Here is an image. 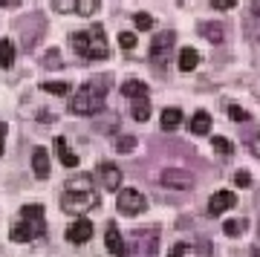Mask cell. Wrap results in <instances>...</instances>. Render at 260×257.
Returning a JSON list of instances; mask_svg holds the SVG:
<instances>
[{
	"label": "cell",
	"instance_id": "1",
	"mask_svg": "<svg viewBox=\"0 0 260 257\" xmlns=\"http://www.w3.org/2000/svg\"><path fill=\"white\" fill-rule=\"evenodd\" d=\"M99 205V191L93 188V179L90 176H75L64 185V194H61V208L67 214H84L93 211Z\"/></svg>",
	"mask_w": 260,
	"mask_h": 257
},
{
	"label": "cell",
	"instance_id": "2",
	"mask_svg": "<svg viewBox=\"0 0 260 257\" xmlns=\"http://www.w3.org/2000/svg\"><path fill=\"white\" fill-rule=\"evenodd\" d=\"M70 46L87 61H104L110 55V44H107V35H104V26H90L81 29L70 38Z\"/></svg>",
	"mask_w": 260,
	"mask_h": 257
},
{
	"label": "cell",
	"instance_id": "3",
	"mask_svg": "<svg viewBox=\"0 0 260 257\" xmlns=\"http://www.w3.org/2000/svg\"><path fill=\"white\" fill-rule=\"evenodd\" d=\"M70 110L75 116H95L104 110V84L102 81H87L78 87L73 99H70Z\"/></svg>",
	"mask_w": 260,
	"mask_h": 257
},
{
	"label": "cell",
	"instance_id": "4",
	"mask_svg": "<svg viewBox=\"0 0 260 257\" xmlns=\"http://www.w3.org/2000/svg\"><path fill=\"white\" fill-rule=\"evenodd\" d=\"M20 217L23 220L18 226H12V240L15 243H32L35 237H41L47 231V220H44V208L41 205H23Z\"/></svg>",
	"mask_w": 260,
	"mask_h": 257
},
{
	"label": "cell",
	"instance_id": "5",
	"mask_svg": "<svg viewBox=\"0 0 260 257\" xmlns=\"http://www.w3.org/2000/svg\"><path fill=\"white\" fill-rule=\"evenodd\" d=\"M116 205H119V211L124 217H133V214H142L148 208V200H145V194L139 188H121L119 197H116Z\"/></svg>",
	"mask_w": 260,
	"mask_h": 257
},
{
	"label": "cell",
	"instance_id": "6",
	"mask_svg": "<svg viewBox=\"0 0 260 257\" xmlns=\"http://www.w3.org/2000/svg\"><path fill=\"white\" fill-rule=\"evenodd\" d=\"M156 246H159L156 231H136L133 246H130V257H156Z\"/></svg>",
	"mask_w": 260,
	"mask_h": 257
},
{
	"label": "cell",
	"instance_id": "7",
	"mask_svg": "<svg viewBox=\"0 0 260 257\" xmlns=\"http://www.w3.org/2000/svg\"><path fill=\"white\" fill-rule=\"evenodd\" d=\"M174 41H177V35H174L171 29H165V32L156 35V38H153V44H150V61H153V64L162 61V70H165V61H168V55H171Z\"/></svg>",
	"mask_w": 260,
	"mask_h": 257
},
{
	"label": "cell",
	"instance_id": "8",
	"mask_svg": "<svg viewBox=\"0 0 260 257\" xmlns=\"http://www.w3.org/2000/svg\"><path fill=\"white\" fill-rule=\"evenodd\" d=\"M159 179H162L165 188H177V191H185V188L194 185V174H188L185 168H165Z\"/></svg>",
	"mask_w": 260,
	"mask_h": 257
},
{
	"label": "cell",
	"instance_id": "9",
	"mask_svg": "<svg viewBox=\"0 0 260 257\" xmlns=\"http://www.w3.org/2000/svg\"><path fill=\"white\" fill-rule=\"evenodd\" d=\"M90 237H93V222L87 220V217H78V220L67 229V240H70V243H75V246L87 243Z\"/></svg>",
	"mask_w": 260,
	"mask_h": 257
},
{
	"label": "cell",
	"instance_id": "10",
	"mask_svg": "<svg viewBox=\"0 0 260 257\" xmlns=\"http://www.w3.org/2000/svg\"><path fill=\"white\" fill-rule=\"evenodd\" d=\"M104 246H107V251H110L113 257H127V246H124V237H121V231L116 229V226H107V231H104Z\"/></svg>",
	"mask_w": 260,
	"mask_h": 257
},
{
	"label": "cell",
	"instance_id": "11",
	"mask_svg": "<svg viewBox=\"0 0 260 257\" xmlns=\"http://www.w3.org/2000/svg\"><path fill=\"white\" fill-rule=\"evenodd\" d=\"M234 205H237V197H234L232 191H217L211 200H208V214L217 217V214H223V211H232Z\"/></svg>",
	"mask_w": 260,
	"mask_h": 257
},
{
	"label": "cell",
	"instance_id": "12",
	"mask_svg": "<svg viewBox=\"0 0 260 257\" xmlns=\"http://www.w3.org/2000/svg\"><path fill=\"white\" fill-rule=\"evenodd\" d=\"M99 176H102V185L107 191H116L121 185V171L113 165V162H102V165H99Z\"/></svg>",
	"mask_w": 260,
	"mask_h": 257
},
{
	"label": "cell",
	"instance_id": "13",
	"mask_svg": "<svg viewBox=\"0 0 260 257\" xmlns=\"http://www.w3.org/2000/svg\"><path fill=\"white\" fill-rule=\"evenodd\" d=\"M32 171H35L38 179H47L49 176V153L44 147H35L32 150Z\"/></svg>",
	"mask_w": 260,
	"mask_h": 257
},
{
	"label": "cell",
	"instance_id": "14",
	"mask_svg": "<svg viewBox=\"0 0 260 257\" xmlns=\"http://www.w3.org/2000/svg\"><path fill=\"white\" fill-rule=\"evenodd\" d=\"M55 153H58V159H61L67 168H75V165H78V156H75L73 150H70V145H67V139H64V136H58V139H55Z\"/></svg>",
	"mask_w": 260,
	"mask_h": 257
},
{
	"label": "cell",
	"instance_id": "15",
	"mask_svg": "<svg viewBox=\"0 0 260 257\" xmlns=\"http://www.w3.org/2000/svg\"><path fill=\"white\" fill-rule=\"evenodd\" d=\"M208 130H211V116L205 110H197L194 119H191V133L197 136H208Z\"/></svg>",
	"mask_w": 260,
	"mask_h": 257
},
{
	"label": "cell",
	"instance_id": "16",
	"mask_svg": "<svg viewBox=\"0 0 260 257\" xmlns=\"http://www.w3.org/2000/svg\"><path fill=\"white\" fill-rule=\"evenodd\" d=\"M182 119H185V116H182V110H177V107H165V110H162V130H177L179 124H182Z\"/></svg>",
	"mask_w": 260,
	"mask_h": 257
},
{
	"label": "cell",
	"instance_id": "17",
	"mask_svg": "<svg viewBox=\"0 0 260 257\" xmlns=\"http://www.w3.org/2000/svg\"><path fill=\"white\" fill-rule=\"evenodd\" d=\"M197 64H200V55H197L194 46L179 49V70H182V73H191V70H197Z\"/></svg>",
	"mask_w": 260,
	"mask_h": 257
},
{
	"label": "cell",
	"instance_id": "18",
	"mask_svg": "<svg viewBox=\"0 0 260 257\" xmlns=\"http://www.w3.org/2000/svg\"><path fill=\"white\" fill-rule=\"evenodd\" d=\"M130 113L136 121H145L150 116V101L148 95H139V99H130Z\"/></svg>",
	"mask_w": 260,
	"mask_h": 257
},
{
	"label": "cell",
	"instance_id": "19",
	"mask_svg": "<svg viewBox=\"0 0 260 257\" xmlns=\"http://www.w3.org/2000/svg\"><path fill=\"white\" fill-rule=\"evenodd\" d=\"M121 95H127V99H139V95H148V84L145 81H124L121 84Z\"/></svg>",
	"mask_w": 260,
	"mask_h": 257
},
{
	"label": "cell",
	"instance_id": "20",
	"mask_svg": "<svg viewBox=\"0 0 260 257\" xmlns=\"http://www.w3.org/2000/svg\"><path fill=\"white\" fill-rule=\"evenodd\" d=\"M99 9H102V0H75V15L81 18H93Z\"/></svg>",
	"mask_w": 260,
	"mask_h": 257
},
{
	"label": "cell",
	"instance_id": "21",
	"mask_svg": "<svg viewBox=\"0 0 260 257\" xmlns=\"http://www.w3.org/2000/svg\"><path fill=\"white\" fill-rule=\"evenodd\" d=\"M203 38H208V41H214V44H220L225 38V29H223V23H203Z\"/></svg>",
	"mask_w": 260,
	"mask_h": 257
},
{
	"label": "cell",
	"instance_id": "22",
	"mask_svg": "<svg viewBox=\"0 0 260 257\" xmlns=\"http://www.w3.org/2000/svg\"><path fill=\"white\" fill-rule=\"evenodd\" d=\"M12 64H15V44L9 38H3L0 41V67H12Z\"/></svg>",
	"mask_w": 260,
	"mask_h": 257
},
{
	"label": "cell",
	"instance_id": "23",
	"mask_svg": "<svg viewBox=\"0 0 260 257\" xmlns=\"http://www.w3.org/2000/svg\"><path fill=\"white\" fill-rule=\"evenodd\" d=\"M243 229H246V222H243V220H229V222L223 226V231L229 234V237H240Z\"/></svg>",
	"mask_w": 260,
	"mask_h": 257
},
{
	"label": "cell",
	"instance_id": "24",
	"mask_svg": "<svg viewBox=\"0 0 260 257\" xmlns=\"http://www.w3.org/2000/svg\"><path fill=\"white\" fill-rule=\"evenodd\" d=\"M116 150H119V153H133V150H136V139L133 136H121L119 142H116Z\"/></svg>",
	"mask_w": 260,
	"mask_h": 257
},
{
	"label": "cell",
	"instance_id": "25",
	"mask_svg": "<svg viewBox=\"0 0 260 257\" xmlns=\"http://www.w3.org/2000/svg\"><path fill=\"white\" fill-rule=\"evenodd\" d=\"M211 142H214V150H217V153H232V150H234V145L225 136H214Z\"/></svg>",
	"mask_w": 260,
	"mask_h": 257
},
{
	"label": "cell",
	"instance_id": "26",
	"mask_svg": "<svg viewBox=\"0 0 260 257\" xmlns=\"http://www.w3.org/2000/svg\"><path fill=\"white\" fill-rule=\"evenodd\" d=\"M44 90L55 92V95H67V92H70V84H64V81H47V84H44Z\"/></svg>",
	"mask_w": 260,
	"mask_h": 257
},
{
	"label": "cell",
	"instance_id": "27",
	"mask_svg": "<svg viewBox=\"0 0 260 257\" xmlns=\"http://www.w3.org/2000/svg\"><path fill=\"white\" fill-rule=\"evenodd\" d=\"M133 23H136L139 29H150L153 26V18H150L148 12H136V15H133Z\"/></svg>",
	"mask_w": 260,
	"mask_h": 257
},
{
	"label": "cell",
	"instance_id": "28",
	"mask_svg": "<svg viewBox=\"0 0 260 257\" xmlns=\"http://www.w3.org/2000/svg\"><path fill=\"white\" fill-rule=\"evenodd\" d=\"M229 116H232L234 121H249V119H251V116L243 110L240 104H229Z\"/></svg>",
	"mask_w": 260,
	"mask_h": 257
},
{
	"label": "cell",
	"instance_id": "29",
	"mask_svg": "<svg viewBox=\"0 0 260 257\" xmlns=\"http://www.w3.org/2000/svg\"><path fill=\"white\" fill-rule=\"evenodd\" d=\"M55 12H75V0H52Z\"/></svg>",
	"mask_w": 260,
	"mask_h": 257
},
{
	"label": "cell",
	"instance_id": "30",
	"mask_svg": "<svg viewBox=\"0 0 260 257\" xmlns=\"http://www.w3.org/2000/svg\"><path fill=\"white\" fill-rule=\"evenodd\" d=\"M119 44L124 46V49H133V46H136V35H133V32H121V35H119Z\"/></svg>",
	"mask_w": 260,
	"mask_h": 257
},
{
	"label": "cell",
	"instance_id": "31",
	"mask_svg": "<svg viewBox=\"0 0 260 257\" xmlns=\"http://www.w3.org/2000/svg\"><path fill=\"white\" fill-rule=\"evenodd\" d=\"M188 254V246L185 243H174V246H171V254L168 257H185Z\"/></svg>",
	"mask_w": 260,
	"mask_h": 257
},
{
	"label": "cell",
	"instance_id": "32",
	"mask_svg": "<svg viewBox=\"0 0 260 257\" xmlns=\"http://www.w3.org/2000/svg\"><path fill=\"white\" fill-rule=\"evenodd\" d=\"M234 182L240 185V188H249V182H251V176L246 174V171H237V176H234Z\"/></svg>",
	"mask_w": 260,
	"mask_h": 257
},
{
	"label": "cell",
	"instance_id": "33",
	"mask_svg": "<svg viewBox=\"0 0 260 257\" xmlns=\"http://www.w3.org/2000/svg\"><path fill=\"white\" fill-rule=\"evenodd\" d=\"M249 150L254 153V156H260V133H257V136H251V139H249Z\"/></svg>",
	"mask_w": 260,
	"mask_h": 257
},
{
	"label": "cell",
	"instance_id": "34",
	"mask_svg": "<svg viewBox=\"0 0 260 257\" xmlns=\"http://www.w3.org/2000/svg\"><path fill=\"white\" fill-rule=\"evenodd\" d=\"M211 3H214V9H232L237 0H211Z\"/></svg>",
	"mask_w": 260,
	"mask_h": 257
},
{
	"label": "cell",
	"instance_id": "35",
	"mask_svg": "<svg viewBox=\"0 0 260 257\" xmlns=\"http://www.w3.org/2000/svg\"><path fill=\"white\" fill-rule=\"evenodd\" d=\"M6 121H0V153H3V139H6Z\"/></svg>",
	"mask_w": 260,
	"mask_h": 257
},
{
	"label": "cell",
	"instance_id": "36",
	"mask_svg": "<svg viewBox=\"0 0 260 257\" xmlns=\"http://www.w3.org/2000/svg\"><path fill=\"white\" fill-rule=\"evenodd\" d=\"M251 15L260 20V0H254V3H251Z\"/></svg>",
	"mask_w": 260,
	"mask_h": 257
},
{
	"label": "cell",
	"instance_id": "37",
	"mask_svg": "<svg viewBox=\"0 0 260 257\" xmlns=\"http://www.w3.org/2000/svg\"><path fill=\"white\" fill-rule=\"evenodd\" d=\"M20 0H0V6H18Z\"/></svg>",
	"mask_w": 260,
	"mask_h": 257
},
{
	"label": "cell",
	"instance_id": "38",
	"mask_svg": "<svg viewBox=\"0 0 260 257\" xmlns=\"http://www.w3.org/2000/svg\"><path fill=\"white\" fill-rule=\"evenodd\" d=\"M251 257H260V251H251Z\"/></svg>",
	"mask_w": 260,
	"mask_h": 257
}]
</instances>
